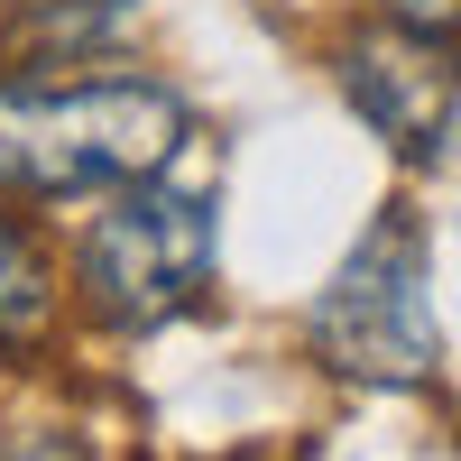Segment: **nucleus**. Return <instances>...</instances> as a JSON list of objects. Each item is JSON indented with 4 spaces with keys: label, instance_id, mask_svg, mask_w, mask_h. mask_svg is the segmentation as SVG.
I'll return each instance as SVG.
<instances>
[{
    "label": "nucleus",
    "instance_id": "f257e3e1",
    "mask_svg": "<svg viewBox=\"0 0 461 461\" xmlns=\"http://www.w3.org/2000/svg\"><path fill=\"white\" fill-rule=\"evenodd\" d=\"M185 102L139 74H93V84H10L0 93V185L37 203L111 194L176 158Z\"/></svg>",
    "mask_w": 461,
    "mask_h": 461
},
{
    "label": "nucleus",
    "instance_id": "7ed1b4c3",
    "mask_svg": "<svg viewBox=\"0 0 461 461\" xmlns=\"http://www.w3.org/2000/svg\"><path fill=\"white\" fill-rule=\"evenodd\" d=\"M314 351L341 378H378V388H415L443 360V323H434V267H425V230L388 212L369 240L332 267V286L314 295Z\"/></svg>",
    "mask_w": 461,
    "mask_h": 461
},
{
    "label": "nucleus",
    "instance_id": "f03ea898",
    "mask_svg": "<svg viewBox=\"0 0 461 461\" xmlns=\"http://www.w3.org/2000/svg\"><path fill=\"white\" fill-rule=\"evenodd\" d=\"M74 277H84V304L111 332L176 323L185 304H203V286H212V194L203 185L139 176L130 194L84 230Z\"/></svg>",
    "mask_w": 461,
    "mask_h": 461
},
{
    "label": "nucleus",
    "instance_id": "39448f33",
    "mask_svg": "<svg viewBox=\"0 0 461 461\" xmlns=\"http://www.w3.org/2000/svg\"><path fill=\"white\" fill-rule=\"evenodd\" d=\"M37 323H47V258H37V240L0 212V341H28Z\"/></svg>",
    "mask_w": 461,
    "mask_h": 461
},
{
    "label": "nucleus",
    "instance_id": "423d86ee",
    "mask_svg": "<svg viewBox=\"0 0 461 461\" xmlns=\"http://www.w3.org/2000/svg\"><path fill=\"white\" fill-rule=\"evenodd\" d=\"M388 19H415V28H443V37H461V0H378Z\"/></svg>",
    "mask_w": 461,
    "mask_h": 461
},
{
    "label": "nucleus",
    "instance_id": "20e7f679",
    "mask_svg": "<svg viewBox=\"0 0 461 461\" xmlns=\"http://www.w3.org/2000/svg\"><path fill=\"white\" fill-rule=\"evenodd\" d=\"M341 93L397 158H434L443 130H452V102H461V56H452L443 28L388 19V28L341 47Z\"/></svg>",
    "mask_w": 461,
    "mask_h": 461
}]
</instances>
